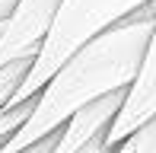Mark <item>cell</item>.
Instances as JSON below:
<instances>
[{
	"mask_svg": "<svg viewBox=\"0 0 156 153\" xmlns=\"http://www.w3.org/2000/svg\"><path fill=\"white\" fill-rule=\"evenodd\" d=\"M23 153H26V150H23Z\"/></svg>",
	"mask_w": 156,
	"mask_h": 153,
	"instance_id": "obj_11",
	"label": "cell"
},
{
	"mask_svg": "<svg viewBox=\"0 0 156 153\" xmlns=\"http://www.w3.org/2000/svg\"><path fill=\"white\" fill-rule=\"evenodd\" d=\"M112 153H156V115L140 131H134L127 141H121Z\"/></svg>",
	"mask_w": 156,
	"mask_h": 153,
	"instance_id": "obj_6",
	"label": "cell"
},
{
	"mask_svg": "<svg viewBox=\"0 0 156 153\" xmlns=\"http://www.w3.org/2000/svg\"><path fill=\"white\" fill-rule=\"evenodd\" d=\"M153 115H156V19H153L150 38H147L144 58H140V64H137V73H134L131 86L124 89L121 109H118V115L112 118L102 144L108 150H115L121 141H127V137L134 134V131L144 128Z\"/></svg>",
	"mask_w": 156,
	"mask_h": 153,
	"instance_id": "obj_3",
	"label": "cell"
},
{
	"mask_svg": "<svg viewBox=\"0 0 156 153\" xmlns=\"http://www.w3.org/2000/svg\"><path fill=\"white\" fill-rule=\"evenodd\" d=\"M51 144H54V134H51V137H45V141H38L35 147H29L26 153H48V150H51Z\"/></svg>",
	"mask_w": 156,
	"mask_h": 153,
	"instance_id": "obj_8",
	"label": "cell"
},
{
	"mask_svg": "<svg viewBox=\"0 0 156 153\" xmlns=\"http://www.w3.org/2000/svg\"><path fill=\"white\" fill-rule=\"evenodd\" d=\"M61 0H16L0 26V67L13 61H32L51 29Z\"/></svg>",
	"mask_w": 156,
	"mask_h": 153,
	"instance_id": "obj_4",
	"label": "cell"
},
{
	"mask_svg": "<svg viewBox=\"0 0 156 153\" xmlns=\"http://www.w3.org/2000/svg\"><path fill=\"white\" fill-rule=\"evenodd\" d=\"M80 153H112V150L102 144V137H96V141H93V144H86V147H83Z\"/></svg>",
	"mask_w": 156,
	"mask_h": 153,
	"instance_id": "obj_7",
	"label": "cell"
},
{
	"mask_svg": "<svg viewBox=\"0 0 156 153\" xmlns=\"http://www.w3.org/2000/svg\"><path fill=\"white\" fill-rule=\"evenodd\" d=\"M13 6H16V0H0V23L10 16V10H13Z\"/></svg>",
	"mask_w": 156,
	"mask_h": 153,
	"instance_id": "obj_9",
	"label": "cell"
},
{
	"mask_svg": "<svg viewBox=\"0 0 156 153\" xmlns=\"http://www.w3.org/2000/svg\"><path fill=\"white\" fill-rule=\"evenodd\" d=\"M153 19H156V0L144 3L121 23H115L108 32H102L89 45H83L76 54H70L54 70L51 80L35 93L26 124L10 141L0 144V153L29 150L38 141L58 134L67 124V118L80 112L83 105L127 89L137 73L140 58H144L147 38L153 32Z\"/></svg>",
	"mask_w": 156,
	"mask_h": 153,
	"instance_id": "obj_1",
	"label": "cell"
},
{
	"mask_svg": "<svg viewBox=\"0 0 156 153\" xmlns=\"http://www.w3.org/2000/svg\"><path fill=\"white\" fill-rule=\"evenodd\" d=\"M0 26H3V23H0Z\"/></svg>",
	"mask_w": 156,
	"mask_h": 153,
	"instance_id": "obj_10",
	"label": "cell"
},
{
	"mask_svg": "<svg viewBox=\"0 0 156 153\" xmlns=\"http://www.w3.org/2000/svg\"><path fill=\"white\" fill-rule=\"evenodd\" d=\"M144 3H153V0H61V10L54 16L45 41H41L38 54L32 58L29 73L23 76L19 89L13 93V99L6 105L32 99L70 54H76L83 45H89L102 32H108L115 23H121Z\"/></svg>",
	"mask_w": 156,
	"mask_h": 153,
	"instance_id": "obj_2",
	"label": "cell"
},
{
	"mask_svg": "<svg viewBox=\"0 0 156 153\" xmlns=\"http://www.w3.org/2000/svg\"><path fill=\"white\" fill-rule=\"evenodd\" d=\"M121 99H124V89L121 93H112V96H102V99L83 105L80 112H73L67 118V124L54 134V144H51L48 153H80L96 137H105L112 118L121 109Z\"/></svg>",
	"mask_w": 156,
	"mask_h": 153,
	"instance_id": "obj_5",
	"label": "cell"
}]
</instances>
